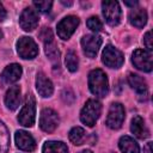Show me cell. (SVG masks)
<instances>
[{
	"label": "cell",
	"instance_id": "cell-32",
	"mask_svg": "<svg viewBox=\"0 0 153 153\" xmlns=\"http://www.w3.org/2000/svg\"><path fill=\"white\" fill-rule=\"evenodd\" d=\"M124 5H127V6H135V5H137V1H124Z\"/></svg>",
	"mask_w": 153,
	"mask_h": 153
},
{
	"label": "cell",
	"instance_id": "cell-17",
	"mask_svg": "<svg viewBox=\"0 0 153 153\" xmlns=\"http://www.w3.org/2000/svg\"><path fill=\"white\" fill-rule=\"evenodd\" d=\"M130 130L131 133L139 137V139H146L148 136V129L145 124V121L142 117L140 116H135L131 120V124H130Z\"/></svg>",
	"mask_w": 153,
	"mask_h": 153
},
{
	"label": "cell",
	"instance_id": "cell-31",
	"mask_svg": "<svg viewBox=\"0 0 153 153\" xmlns=\"http://www.w3.org/2000/svg\"><path fill=\"white\" fill-rule=\"evenodd\" d=\"M152 146H153L152 142H147V145L143 147V152H145V153H153V151H152Z\"/></svg>",
	"mask_w": 153,
	"mask_h": 153
},
{
	"label": "cell",
	"instance_id": "cell-10",
	"mask_svg": "<svg viewBox=\"0 0 153 153\" xmlns=\"http://www.w3.org/2000/svg\"><path fill=\"white\" fill-rule=\"evenodd\" d=\"M131 62L140 71L143 72L152 71V54L148 50L136 49L131 55Z\"/></svg>",
	"mask_w": 153,
	"mask_h": 153
},
{
	"label": "cell",
	"instance_id": "cell-2",
	"mask_svg": "<svg viewBox=\"0 0 153 153\" xmlns=\"http://www.w3.org/2000/svg\"><path fill=\"white\" fill-rule=\"evenodd\" d=\"M102 112V105L97 99H88L80 112V120L84 124L93 127Z\"/></svg>",
	"mask_w": 153,
	"mask_h": 153
},
{
	"label": "cell",
	"instance_id": "cell-8",
	"mask_svg": "<svg viewBox=\"0 0 153 153\" xmlns=\"http://www.w3.org/2000/svg\"><path fill=\"white\" fill-rule=\"evenodd\" d=\"M124 121V108L120 103H112L108 117H106V126L111 129H118L121 128L122 123Z\"/></svg>",
	"mask_w": 153,
	"mask_h": 153
},
{
	"label": "cell",
	"instance_id": "cell-16",
	"mask_svg": "<svg viewBox=\"0 0 153 153\" xmlns=\"http://www.w3.org/2000/svg\"><path fill=\"white\" fill-rule=\"evenodd\" d=\"M20 103V87L12 86L6 92L5 96V104L10 110H16Z\"/></svg>",
	"mask_w": 153,
	"mask_h": 153
},
{
	"label": "cell",
	"instance_id": "cell-13",
	"mask_svg": "<svg viewBox=\"0 0 153 153\" xmlns=\"http://www.w3.org/2000/svg\"><path fill=\"white\" fill-rule=\"evenodd\" d=\"M14 140H16L17 147H18L19 149H22V151L32 152V151L36 148L35 139L32 137L31 134H29V133L25 131V130H18V131H16Z\"/></svg>",
	"mask_w": 153,
	"mask_h": 153
},
{
	"label": "cell",
	"instance_id": "cell-30",
	"mask_svg": "<svg viewBox=\"0 0 153 153\" xmlns=\"http://www.w3.org/2000/svg\"><path fill=\"white\" fill-rule=\"evenodd\" d=\"M5 18H6V10L2 6V4L0 2V22H2Z\"/></svg>",
	"mask_w": 153,
	"mask_h": 153
},
{
	"label": "cell",
	"instance_id": "cell-22",
	"mask_svg": "<svg viewBox=\"0 0 153 153\" xmlns=\"http://www.w3.org/2000/svg\"><path fill=\"white\" fill-rule=\"evenodd\" d=\"M44 51H45V55L48 56V59L56 63L59 62V59H60V51L57 49V45L55 43V41H50V42H47L44 43Z\"/></svg>",
	"mask_w": 153,
	"mask_h": 153
},
{
	"label": "cell",
	"instance_id": "cell-11",
	"mask_svg": "<svg viewBox=\"0 0 153 153\" xmlns=\"http://www.w3.org/2000/svg\"><path fill=\"white\" fill-rule=\"evenodd\" d=\"M102 45V37L98 35H86L81 39L82 51L88 57H94Z\"/></svg>",
	"mask_w": 153,
	"mask_h": 153
},
{
	"label": "cell",
	"instance_id": "cell-27",
	"mask_svg": "<svg viewBox=\"0 0 153 153\" xmlns=\"http://www.w3.org/2000/svg\"><path fill=\"white\" fill-rule=\"evenodd\" d=\"M51 5H53V1L50 0H43V1H33V6L41 11V12H48L50 8H51Z\"/></svg>",
	"mask_w": 153,
	"mask_h": 153
},
{
	"label": "cell",
	"instance_id": "cell-1",
	"mask_svg": "<svg viewBox=\"0 0 153 153\" xmlns=\"http://www.w3.org/2000/svg\"><path fill=\"white\" fill-rule=\"evenodd\" d=\"M88 87L94 96L105 97L109 92V82L106 74L99 68L91 71L88 74Z\"/></svg>",
	"mask_w": 153,
	"mask_h": 153
},
{
	"label": "cell",
	"instance_id": "cell-20",
	"mask_svg": "<svg viewBox=\"0 0 153 153\" xmlns=\"http://www.w3.org/2000/svg\"><path fill=\"white\" fill-rule=\"evenodd\" d=\"M128 82L130 85V87L133 90H135L137 93L142 94V93H146L147 92V84L145 81V79L137 74H134V73H130L129 76H128Z\"/></svg>",
	"mask_w": 153,
	"mask_h": 153
},
{
	"label": "cell",
	"instance_id": "cell-23",
	"mask_svg": "<svg viewBox=\"0 0 153 153\" xmlns=\"http://www.w3.org/2000/svg\"><path fill=\"white\" fill-rule=\"evenodd\" d=\"M10 146V135L6 126L0 121V153H7Z\"/></svg>",
	"mask_w": 153,
	"mask_h": 153
},
{
	"label": "cell",
	"instance_id": "cell-25",
	"mask_svg": "<svg viewBox=\"0 0 153 153\" xmlns=\"http://www.w3.org/2000/svg\"><path fill=\"white\" fill-rule=\"evenodd\" d=\"M65 62H66V66H67L68 71H71V72H75V71L78 69L79 60H78L76 54H75L73 50L67 51V54H66V59H65Z\"/></svg>",
	"mask_w": 153,
	"mask_h": 153
},
{
	"label": "cell",
	"instance_id": "cell-24",
	"mask_svg": "<svg viewBox=\"0 0 153 153\" xmlns=\"http://www.w3.org/2000/svg\"><path fill=\"white\" fill-rule=\"evenodd\" d=\"M68 136H69V140L74 145H81L85 139V130L81 127H74L71 129Z\"/></svg>",
	"mask_w": 153,
	"mask_h": 153
},
{
	"label": "cell",
	"instance_id": "cell-29",
	"mask_svg": "<svg viewBox=\"0 0 153 153\" xmlns=\"http://www.w3.org/2000/svg\"><path fill=\"white\" fill-rule=\"evenodd\" d=\"M143 44L146 45V48H147L148 51L152 50V32L151 31L146 32V35L143 37Z\"/></svg>",
	"mask_w": 153,
	"mask_h": 153
},
{
	"label": "cell",
	"instance_id": "cell-6",
	"mask_svg": "<svg viewBox=\"0 0 153 153\" xmlns=\"http://www.w3.org/2000/svg\"><path fill=\"white\" fill-rule=\"evenodd\" d=\"M102 61L110 68H120L123 65V54L112 45H106L102 54Z\"/></svg>",
	"mask_w": 153,
	"mask_h": 153
},
{
	"label": "cell",
	"instance_id": "cell-7",
	"mask_svg": "<svg viewBox=\"0 0 153 153\" xmlns=\"http://www.w3.org/2000/svg\"><path fill=\"white\" fill-rule=\"evenodd\" d=\"M59 116L57 114L49 108H45L41 111V116H39V127L45 133H51L56 129V127L59 126Z\"/></svg>",
	"mask_w": 153,
	"mask_h": 153
},
{
	"label": "cell",
	"instance_id": "cell-3",
	"mask_svg": "<svg viewBox=\"0 0 153 153\" xmlns=\"http://www.w3.org/2000/svg\"><path fill=\"white\" fill-rule=\"evenodd\" d=\"M36 120V102L32 94H27L18 115V122L24 127H32Z\"/></svg>",
	"mask_w": 153,
	"mask_h": 153
},
{
	"label": "cell",
	"instance_id": "cell-9",
	"mask_svg": "<svg viewBox=\"0 0 153 153\" xmlns=\"http://www.w3.org/2000/svg\"><path fill=\"white\" fill-rule=\"evenodd\" d=\"M79 25V18L75 16H68L65 17L59 24H57V36L62 39H68L75 31V29Z\"/></svg>",
	"mask_w": 153,
	"mask_h": 153
},
{
	"label": "cell",
	"instance_id": "cell-21",
	"mask_svg": "<svg viewBox=\"0 0 153 153\" xmlns=\"http://www.w3.org/2000/svg\"><path fill=\"white\" fill-rule=\"evenodd\" d=\"M42 151L43 153H68L67 146L61 141H47Z\"/></svg>",
	"mask_w": 153,
	"mask_h": 153
},
{
	"label": "cell",
	"instance_id": "cell-35",
	"mask_svg": "<svg viewBox=\"0 0 153 153\" xmlns=\"http://www.w3.org/2000/svg\"><path fill=\"white\" fill-rule=\"evenodd\" d=\"M1 38H2V31L0 30V39H1Z\"/></svg>",
	"mask_w": 153,
	"mask_h": 153
},
{
	"label": "cell",
	"instance_id": "cell-12",
	"mask_svg": "<svg viewBox=\"0 0 153 153\" xmlns=\"http://www.w3.org/2000/svg\"><path fill=\"white\" fill-rule=\"evenodd\" d=\"M38 14L35 10L26 7L19 17V24L24 31H33L38 25Z\"/></svg>",
	"mask_w": 153,
	"mask_h": 153
},
{
	"label": "cell",
	"instance_id": "cell-26",
	"mask_svg": "<svg viewBox=\"0 0 153 153\" xmlns=\"http://www.w3.org/2000/svg\"><path fill=\"white\" fill-rule=\"evenodd\" d=\"M86 24H87V27L90 30L94 31V32H98V31H100L103 29V23H102V20L98 17H91V18H88L87 22H86Z\"/></svg>",
	"mask_w": 153,
	"mask_h": 153
},
{
	"label": "cell",
	"instance_id": "cell-5",
	"mask_svg": "<svg viewBox=\"0 0 153 153\" xmlns=\"http://www.w3.org/2000/svg\"><path fill=\"white\" fill-rule=\"evenodd\" d=\"M103 8V16L106 20V23L111 26H115L121 20V8L117 1H109L105 0L102 2Z\"/></svg>",
	"mask_w": 153,
	"mask_h": 153
},
{
	"label": "cell",
	"instance_id": "cell-19",
	"mask_svg": "<svg viewBox=\"0 0 153 153\" xmlns=\"http://www.w3.org/2000/svg\"><path fill=\"white\" fill-rule=\"evenodd\" d=\"M118 146L123 153H140L137 142L130 136H122L118 141Z\"/></svg>",
	"mask_w": 153,
	"mask_h": 153
},
{
	"label": "cell",
	"instance_id": "cell-33",
	"mask_svg": "<svg viewBox=\"0 0 153 153\" xmlns=\"http://www.w3.org/2000/svg\"><path fill=\"white\" fill-rule=\"evenodd\" d=\"M61 2H62V4H63V5H68V6H71V5H72V4H73V2H72V1H68V2H66V1H61Z\"/></svg>",
	"mask_w": 153,
	"mask_h": 153
},
{
	"label": "cell",
	"instance_id": "cell-34",
	"mask_svg": "<svg viewBox=\"0 0 153 153\" xmlns=\"http://www.w3.org/2000/svg\"><path fill=\"white\" fill-rule=\"evenodd\" d=\"M80 153H93L92 151H90V149H84V151H81Z\"/></svg>",
	"mask_w": 153,
	"mask_h": 153
},
{
	"label": "cell",
	"instance_id": "cell-18",
	"mask_svg": "<svg viewBox=\"0 0 153 153\" xmlns=\"http://www.w3.org/2000/svg\"><path fill=\"white\" fill-rule=\"evenodd\" d=\"M129 22L136 27H143L147 23V13L143 8L131 10L129 13Z\"/></svg>",
	"mask_w": 153,
	"mask_h": 153
},
{
	"label": "cell",
	"instance_id": "cell-4",
	"mask_svg": "<svg viewBox=\"0 0 153 153\" xmlns=\"http://www.w3.org/2000/svg\"><path fill=\"white\" fill-rule=\"evenodd\" d=\"M17 51L22 59L32 60L38 55V47L31 37H20L17 42Z\"/></svg>",
	"mask_w": 153,
	"mask_h": 153
},
{
	"label": "cell",
	"instance_id": "cell-15",
	"mask_svg": "<svg viewBox=\"0 0 153 153\" xmlns=\"http://www.w3.org/2000/svg\"><path fill=\"white\" fill-rule=\"evenodd\" d=\"M22 73H23V71H22L20 65H18V63H11V65H8L4 69L2 74H1V78H2L4 82H6V84H13L17 80H19V78L22 76Z\"/></svg>",
	"mask_w": 153,
	"mask_h": 153
},
{
	"label": "cell",
	"instance_id": "cell-14",
	"mask_svg": "<svg viewBox=\"0 0 153 153\" xmlns=\"http://www.w3.org/2000/svg\"><path fill=\"white\" fill-rule=\"evenodd\" d=\"M36 88H37V92L39 93V96L42 97H50L53 91H54V86L51 84V81L47 78L45 74L43 73H37V76H36Z\"/></svg>",
	"mask_w": 153,
	"mask_h": 153
},
{
	"label": "cell",
	"instance_id": "cell-28",
	"mask_svg": "<svg viewBox=\"0 0 153 153\" xmlns=\"http://www.w3.org/2000/svg\"><path fill=\"white\" fill-rule=\"evenodd\" d=\"M39 37H41V39H42L44 43H47V42H50V41H53V39H54V35H53V31H51L49 27H44V29L41 31V33H39Z\"/></svg>",
	"mask_w": 153,
	"mask_h": 153
}]
</instances>
